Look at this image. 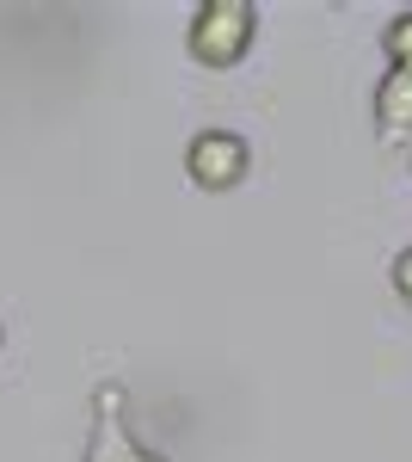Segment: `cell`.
<instances>
[{"mask_svg": "<svg viewBox=\"0 0 412 462\" xmlns=\"http://www.w3.org/2000/svg\"><path fill=\"white\" fill-rule=\"evenodd\" d=\"M376 124L394 136V130H412V74L407 69H388L376 87Z\"/></svg>", "mask_w": 412, "mask_h": 462, "instance_id": "cell-3", "label": "cell"}, {"mask_svg": "<svg viewBox=\"0 0 412 462\" xmlns=\"http://www.w3.org/2000/svg\"><path fill=\"white\" fill-rule=\"evenodd\" d=\"M394 290H400V302L412 309V247L400 253V259H394Z\"/></svg>", "mask_w": 412, "mask_h": 462, "instance_id": "cell-5", "label": "cell"}, {"mask_svg": "<svg viewBox=\"0 0 412 462\" xmlns=\"http://www.w3.org/2000/svg\"><path fill=\"white\" fill-rule=\"evenodd\" d=\"M252 37H259V13L246 6V0H204L197 13H191V62H204V69H234L246 62V50H252Z\"/></svg>", "mask_w": 412, "mask_h": 462, "instance_id": "cell-1", "label": "cell"}, {"mask_svg": "<svg viewBox=\"0 0 412 462\" xmlns=\"http://www.w3.org/2000/svg\"><path fill=\"white\" fill-rule=\"evenodd\" d=\"M381 50H388V69H407L412 74V13H394V19H388Z\"/></svg>", "mask_w": 412, "mask_h": 462, "instance_id": "cell-4", "label": "cell"}, {"mask_svg": "<svg viewBox=\"0 0 412 462\" xmlns=\"http://www.w3.org/2000/svg\"><path fill=\"white\" fill-rule=\"evenodd\" d=\"M185 173H191L197 191H234L252 173V148L234 130H204V136H191V148H185Z\"/></svg>", "mask_w": 412, "mask_h": 462, "instance_id": "cell-2", "label": "cell"}]
</instances>
